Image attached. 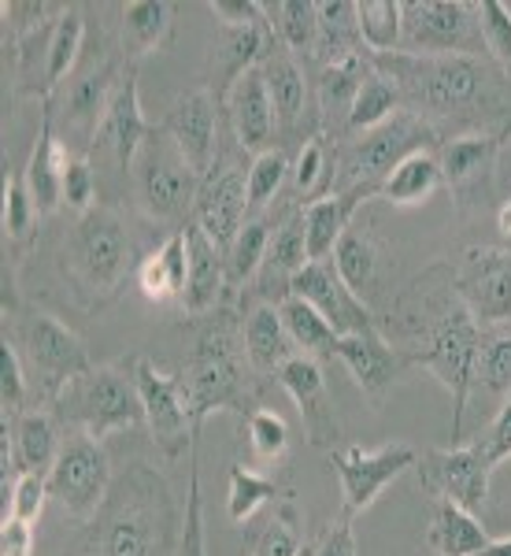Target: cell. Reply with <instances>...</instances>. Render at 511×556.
<instances>
[{
    "label": "cell",
    "mask_w": 511,
    "mask_h": 556,
    "mask_svg": "<svg viewBox=\"0 0 511 556\" xmlns=\"http://www.w3.org/2000/svg\"><path fill=\"white\" fill-rule=\"evenodd\" d=\"M471 445L482 453V460H486L493 471H497L504 460H511V393H508L504 405H500L497 416H493V424L478 434V442H471Z\"/></svg>",
    "instance_id": "obj_55"
},
{
    "label": "cell",
    "mask_w": 511,
    "mask_h": 556,
    "mask_svg": "<svg viewBox=\"0 0 511 556\" xmlns=\"http://www.w3.org/2000/svg\"><path fill=\"white\" fill-rule=\"evenodd\" d=\"M304 545V523L290 497L278 501L274 516L259 531L248 534V556H301Z\"/></svg>",
    "instance_id": "obj_43"
},
{
    "label": "cell",
    "mask_w": 511,
    "mask_h": 556,
    "mask_svg": "<svg viewBox=\"0 0 511 556\" xmlns=\"http://www.w3.org/2000/svg\"><path fill=\"white\" fill-rule=\"evenodd\" d=\"M38 219L41 212L30 197V186H26V172H12L4 178V238L12 245H23L38 230Z\"/></svg>",
    "instance_id": "obj_49"
},
{
    "label": "cell",
    "mask_w": 511,
    "mask_h": 556,
    "mask_svg": "<svg viewBox=\"0 0 511 556\" xmlns=\"http://www.w3.org/2000/svg\"><path fill=\"white\" fill-rule=\"evenodd\" d=\"M478 0H405L400 52L411 56H486Z\"/></svg>",
    "instance_id": "obj_10"
},
{
    "label": "cell",
    "mask_w": 511,
    "mask_h": 556,
    "mask_svg": "<svg viewBox=\"0 0 511 556\" xmlns=\"http://www.w3.org/2000/svg\"><path fill=\"white\" fill-rule=\"evenodd\" d=\"M278 312H282V323H285V330H290V338L301 356H311V361H334L341 334L319 316L316 308H311L308 301L285 298L278 304Z\"/></svg>",
    "instance_id": "obj_39"
},
{
    "label": "cell",
    "mask_w": 511,
    "mask_h": 556,
    "mask_svg": "<svg viewBox=\"0 0 511 556\" xmlns=\"http://www.w3.org/2000/svg\"><path fill=\"white\" fill-rule=\"evenodd\" d=\"M186 390H190V408L196 430L212 412H234L245 424L259 405V375L248 364L245 334H241V312L234 304H222L204 316L190 364L182 371Z\"/></svg>",
    "instance_id": "obj_4"
},
{
    "label": "cell",
    "mask_w": 511,
    "mask_h": 556,
    "mask_svg": "<svg viewBox=\"0 0 511 556\" xmlns=\"http://www.w3.org/2000/svg\"><path fill=\"white\" fill-rule=\"evenodd\" d=\"M212 15L219 20V26H248V23H264L267 12L259 0H212Z\"/></svg>",
    "instance_id": "obj_58"
},
{
    "label": "cell",
    "mask_w": 511,
    "mask_h": 556,
    "mask_svg": "<svg viewBox=\"0 0 511 556\" xmlns=\"http://www.w3.org/2000/svg\"><path fill=\"white\" fill-rule=\"evenodd\" d=\"M186 241H190V278H186L182 312L208 316L227 304L222 301L227 298V253L193 219L186 223Z\"/></svg>",
    "instance_id": "obj_27"
},
{
    "label": "cell",
    "mask_w": 511,
    "mask_h": 556,
    "mask_svg": "<svg viewBox=\"0 0 511 556\" xmlns=\"http://www.w3.org/2000/svg\"><path fill=\"white\" fill-rule=\"evenodd\" d=\"M442 146H445L442 127L405 108V112H397L389 123H382V127L337 141L334 160H330L327 193L367 190L379 197L382 182L397 172V164H405L416 152H434Z\"/></svg>",
    "instance_id": "obj_5"
},
{
    "label": "cell",
    "mask_w": 511,
    "mask_h": 556,
    "mask_svg": "<svg viewBox=\"0 0 511 556\" xmlns=\"http://www.w3.org/2000/svg\"><path fill=\"white\" fill-rule=\"evenodd\" d=\"M138 264L133 238L119 212L93 204L86 215H78L64 249V275L86 308H101L112 301L123 282L138 271Z\"/></svg>",
    "instance_id": "obj_6"
},
{
    "label": "cell",
    "mask_w": 511,
    "mask_h": 556,
    "mask_svg": "<svg viewBox=\"0 0 511 556\" xmlns=\"http://www.w3.org/2000/svg\"><path fill=\"white\" fill-rule=\"evenodd\" d=\"M274 379L293 397V405H297L308 442L316 445V450L334 453L341 442V424H337V408L327 390V379H322L319 361H311V356H293Z\"/></svg>",
    "instance_id": "obj_22"
},
{
    "label": "cell",
    "mask_w": 511,
    "mask_h": 556,
    "mask_svg": "<svg viewBox=\"0 0 511 556\" xmlns=\"http://www.w3.org/2000/svg\"><path fill=\"white\" fill-rule=\"evenodd\" d=\"M227 115H230V127H234V146L241 152H259L274 149V134H278V123H274V104H271V93H267V83H264V71L253 67L238 78L234 89L227 97Z\"/></svg>",
    "instance_id": "obj_26"
},
{
    "label": "cell",
    "mask_w": 511,
    "mask_h": 556,
    "mask_svg": "<svg viewBox=\"0 0 511 556\" xmlns=\"http://www.w3.org/2000/svg\"><path fill=\"white\" fill-rule=\"evenodd\" d=\"M474 386H486L489 393L508 397L511 393V330L486 327L474 361Z\"/></svg>",
    "instance_id": "obj_46"
},
{
    "label": "cell",
    "mask_w": 511,
    "mask_h": 556,
    "mask_svg": "<svg viewBox=\"0 0 511 556\" xmlns=\"http://www.w3.org/2000/svg\"><path fill=\"white\" fill-rule=\"evenodd\" d=\"M186 278H190V241H186V227L170 230L159 249L141 260L133 282L152 304H182L186 298Z\"/></svg>",
    "instance_id": "obj_31"
},
{
    "label": "cell",
    "mask_w": 511,
    "mask_h": 556,
    "mask_svg": "<svg viewBox=\"0 0 511 556\" xmlns=\"http://www.w3.org/2000/svg\"><path fill=\"white\" fill-rule=\"evenodd\" d=\"M319 4V41L311 60L322 67L341 64V60L363 56L367 45L360 38V20H356L353 0H316Z\"/></svg>",
    "instance_id": "obj_36"
},
{
    "label": "cell",
    "mask_w": 511,
    "mask_h": 556,
    "mask_svg": "<svg viewBox=\"0 0 511 556\" xmlns=\"http://www.w3.org/2000/svg\"><path fill=\"white\" fill-rule=\"evenodd\" d=\"M508 330H511V323H508Z\"/></svg>",
    "instance_id": "obj_63"
},
{
    "label": "cell",
    "mask_w": 511,
    "mask_h": 556,
    "mask_svg": "<svg viewBox=\"0 0 511 556\" xmlns=\"http://www.w3.org/2000/svg\"><path fill=\"white\" fill-rule=\"evenodd\" d=\"M419 464V453L405 442H389L382 450L367 453L360 445H348V450L330 453V468H334L341 482V513L360 516L374 501L382 497V490L389 486L397 475Z\"/></svg>",
    "instance_id": "obj_14"
},
{
    "label": "cell",
    "mask_w": 511,
    "mask_h": 556,
    "mask_svg": "<svg viewBox=\"0 0 511 556\" xmlns=\"http://www.w3.org/2000/svg\"><path fill=\"white\" fill-rule=\"evenodd\" d=\"M241 334H245L248 364H253L259 379L264 375H278L293 356H301L290 330H285L278 304H245V312H241Z\"/></svg>",
    "instance_id": "obj_30"
},
{
    "label": "cell",
    "mask_w": 511,
    "mask_h": 556,
    "mask_svg": "<svg viewBox=\"0 0 511 556\" xmlns=\"http://www.w3.org/2000/svg\"><path fill=\"white\" fill-rule=\"evenodd\" d=\"M152 123L141 115V97H138V64H127L119 86L112 93V104L104 112L101 134H97V146L112 152V160L119 164V172H133V160H138L141 146L152 138Z\"/></svg>",
    "instance_id": "obj_24"
},
{
    "label": "cell",
    "mask_w": 511,
    "mask_h": 556,
    "mask_svg": "<svg viewBox=\"0 0 511 556\" xmlns=\"http://www.w3.org/2000/svg\"><path fill=\"white\" fill-rule=\"evenodd\" d=\"M356 20H360V38L371 56L400 52V38H405V4L400 0H363L356 4Z\"/></svg>",
    "instance_id": "obj_44"
},
{
    "label": "cell",
    "mask_w": 511,
    "mask_h": 556,
    "mask_svg": "<svg viewBox=\"0 0 511 556\" xmlns=\"http://www.w3.org/2000/svg\"><path fill=\"white\" fill-rule=\"evenodd\" d=\"M330 260H334L337 275L345 278L348 290H353L367 308L385 293V282H389V271H393L389 249L382 245V238L374 235L371 223H363L360 215H356L353 227L341 235Z\"/></svg>",
    "instance_id": "obj_23"
},
{
    "label": "cell",
    "mask_w": 511,
    "mask_h": 556,
    "mask_svg": "<svg viewBox=\"0 0 511 556\" xmlns=\"http://www.w3.org/2000/svg\"><path fill=\"white\" fill-rule=\"evenodd\" d=\"M82 41H86V20L82 8L67 4V12L60 15L56 30L49 38V56H44V78H41V101H52L56 86L75 71L78 56H82Z\"/></svg>",
    "instance_id": "obj_38"
},
{
    "label": "cell",
    "mask_w": 511,
    "mask_h": 556,
    "mask_svg": "<svg viewBox=\"0 0 511 556\" xmlns=\"http://www.w3.org/2000/svg\"><path fill=\"white\" fill-rule=\"evenodd\" d=\"M182 523L186 513L164 475L133 460L115 475L101 513L82 523L64 556H178Z\"/></svg>",
    "instance_id": "obj_3"
},
{
    "label": "cell",
    "mask_w": 511,
    "mask_h": 556,
    "mask_svg": "<svg viewBox=\"0 0 511 556\" xmlns=\"http://www.w3.org/2000/svg\"><path fill=\"white\" fill-rule=\"evenodd\" d=\"M308 264L311 260L308 238H304V201H290L278 215L267 256L259 264L253 286L241 293V304H282L285 298H293V278Z\"/></svg>",
    "instance_id": "obj_15"
},
{
    "label": "cell",
    "mask_w": 511,
    "mask_h": 556,
    "mask_svg": "<svg viewBox=\"0 0 511 556\" xmlns=\"http://www.w3.org/2000/svg\"><path fill=\"white\" fill-rule=\"evenodd\" d=\"M112 482H115V475H112V460H107L104 445L97 442V438L71 430L64 450H60L56 464H52V471H49L52 501H56L71 519L89 523V519L101 513Z\"/></svg>",
    "instance_id": "obj_12"
},
{
    "label": "cell",
    "mask_w": 511,
    "mask_h": 556,
    "mask_svg": "<svg viewBox=\"0 0 511 556\" xmlns=\"http://www.w3.org/2000/svg\"><path fill=\"white\" fill-rule=\"evenodd\" d=\"M397 112H405V101H400L397 86H393L389 78H385L382 71L374 67V60H371V71H367L360 93H356V101H353V112H348L345 134H348V138H356V134H367V130L382 127V123H389Z\"/></svg>",
    "instance_id": "obj_42"
},
{
    "label": "cell",
    "mask_w": 511,
    "mask_h": 556,
    "mask_svg": "<svg viewBox=\"0 0 511 556\" xmlns=\"http://www.w3.org/2000/svg\"><path fill=\"white\" fill-rule=\"evenodd\" d=\"M49 497L52 493H49V479H44V475H20L12 486V497L4 501V519L12 516V519H23V523H34V519L44 513Z\"/></svg>",
    "instance_id": "obj_54"
},
{
    "label": "cell",
    "mask_w": 511,
    "mask_h": 556,
    "mask_svg": "<svg viewBox=\"0 0 511 556\" xmlns=\"http://www.w3.org/2000/svg\"><path fill=\"white\" fill-rule=\"evenodd\" d=\"M282 49V41L274 38L271 23H248V26H219V38L212 41L208 52V86L215 101L227 104L230 89L245 71L264 64L271 52Z\"/></svg>",
    "instance_id": "obj_21"
},
{
    "label": "cell",
    "mask_w": 511,
    "mask_h": 556,
    "mask_svg": "<svg viewBox=\"0 0 511 556\" xmlns=\"http://www.w3.org/2000/svg\"><path fill=\"white\" fill-rule=\"evenodd\" d=\"M511 134L504 130H471L445 138V146L437 149V164H442L445 186L452 190L456 201L468 208L478 204L482 197L493 193V178H497V160L500 149Z\"/></svg>",
    "instance_id": "obj_18"
},
{
    "label": "cell",
    "mask_w": 511,
    "mask_h": 556,
    "mask_svg": "<svg viewBox=\"0 0 511 556\" xmlns=\"http://www.w3.org/2000/svg\"><path fill=\"white\" fill-rule=\"evenodd\" d=\"M419 486L434 501H452V505L468 508V513H486L489 505V475L493 468L482 460L474 445L460 450H430L416 464Z\"/></svg>",
    "instance_id": "obj_16"
},
{
    "label": "cell",
    "mask_w": 511,
    "mask_h": 556,
    "mask_svg": "<svg viewBox=\"0 0 511 556\" xmlns=\"http://www.w3.org/2000/svg\"><path fill=\"white\" fill-rule=\"evenodd\" d=\"M93 193H97V178H93L89 160L71 156L67 175H64V204L67 208H75L78 215H86L89 208H93Z\"/></svg>",
    "instance_id": "obj_56"
},
{
    "label": "cell",
    "mask_w": 511,
    "mask_h": 556,
    "mask_svg": "<svg viewBox=\"0 0 511 556\" xmlns=\"http://www.w3.org/2000/svg\"><path fill=\"white\" fill-rule=\"evenodd\" d=\"M133 193H138V204L149 219L178 223V227L193 219L201 175L164 127L152 130V138L133 160Z\"/></svg>",
    "instance_id": "obj_9"
},
{
    "label": "cell",
    "mask_w": 511,
    "mask_h": 556,
    "mask_svg": "<svg viewBox=\"0 0 511 556\" xmlns=\"http://www.w3.org/2000/svg\"><path fill=\"white\" fill-rule=\"evenodd\" d=\"M301 556H311V549H304V553H301Z\"/></svg>",
    "instance_id": "obj_62"
},
{
    "label": "cell",
    "mask_w": 511,
    "mask_h": 556,
    "mask_svg": "<svg viewBox=\"0 0 511 556\" xmlns=\"http://www.w3.org/2000/svg\"><path fill=\"white\" fill-rule=\"evenodd\" d=\"M456 290L482 327H508L511 323V253L489 245H474L460 256Z\"/></svg>",
    "instance_id": "obj_17"
},
{
    "label": "cell",
    "mask_w": 511,
    "mask_h": 556,
    "mask_svg": "<svg viewBox=\"0 0 511 556\" xmlns=\"http://www.w3.org/2000/svg\"><path fill=\"white\" fill-rule=\"evenodd\" d=\"M241 427H245L248 450H253L259 464H278L285 453H290V427H285V419L278 416V412L256 408Z\"/></svg>",
    "instance_id": "obj_50"
},
{
    "label": "cell",
    "mask_w": 511,
    "mask_h": 556,
    "mask_svg": "<svg viewBox=\"0 0 511 556\" xmlns=\"http://www.w3.org/2000/svg\"><path fill=\"white\" fill-rule=\"evenodd\" d=\"M474 556H511V538H497V542H493V538H489L486 549L474 553Z\"/></svg>",
    "instance_id": "obj_60"
},
{
    "label": "cell",
    "mask_w": 511,
    "mask_h": 556,
    "mask_svg": "<svg viewBox=\"0 0 511 556\" xmlns=\"http://www.w3.org/2000/svg\"><path fill=\"white\" fill-rule=\"evenodd\" d=\"M0 556H34V527L8 516L0 523Z\"/></svg>",
    "instance_id": "obj_59"
},
{
    "label": "cell",
    "mask_w": 511,
    "mask_h": 556,
    "mask_svg": "<svg viewBox=\"0 0 511 556\" xmlns=\"http://www.w3.org/2000/svg\"><path fill=\"white\" fill-rule=\"evenodd\" d=\"M374 67L397 86L408 112L430 123L511 134V75L489 56H411L382 52Z\"/></svg>",
    "instance_id": "obj_2"
},
{
    "label": "cell",
    "mask_w": 511,
    "mask_h": 556,
    "mask_svg": "<svg viewBox=\"0 0 511 556\" xmlns=\"http://www.w3.org/2000/svg\"><path fill=\"white\" fill-rule=\"evenodd\" d=\"M248 219V167L234 152L215 156L212 172L201 178V193L193 204V223L227 253L234 245L238 230Z\"/></svg>",
    "instance_id": "obj_13"
},
{
    "label": "cell",
    "mask_w": 511,
    "mask_h": 556,
    "mask_svg": "<svg viewBox=\"0 0 511 556\" xmlns=\"http://www.w3.org/2000/svg\"><path fill=\"white\" fill-rule=\"evenodd\" d=\"M267 23H271L274 38L293 56H308L316 52L319 41V4L316 0H278V4H264Z\"/></svg>",
    "instance_id": "obj_40"
},
{
    "label": "cell",
    "mask_w": 511,
    "mask_h": 556,
    "mask_svg": "<svg viewBox=\"0 0 511 556\" xmlns=\"http://www.w3.org/2000/svg\"><path fill=\"white\" fill-rule=\"evenodd\" d=\"M130 371L138 382L141 405H145V427L156 442V450L164 460H178L186 450H193L201 430H196L193 408H190V390H186L182 375L159 371V364L152 356H130Z\"/></svg>",
    "instance_id": "obj_11"
},
{
    "label": "cell",
    "mask_w": 511,
    "mask_h": 556,
    "mask_svg": "<svg viewBox=\"0 0 511 556\" xmlns=\"http://www.w3.org/2000/svg\"><path fill=\"white\" fill-rule=\"evenodd\" d=\"M367 201H374V193L367 190H348V193H327L304 204V238H308V260H330L337 249L341 235L353 227V219L360 215Z\"/></svg>",
    "instance_id": "obj_32"
},
{
    "label": "cell",
    "mask_w": 511,
    "mask_h": 556,
    "mask_svg": "<svg viewBox=\"0 0 511 556\" xmlns=\"http://www.w3.org/2000/svg\"><path fill=\"white\" fill-rule=\"evenodd\" d=\"M327 134H311L304 138V146L297 152V164H293V190L304 201H316V197H327V186H330V160L334 152L327 149Z\"/></svg>",
    "instance_id": "obj_48"
},
{
    "label": "cell",
    "mask_w": 511,
    "mask_h": 556,
    "mask_svg": "<svg viewBox=\"0 0 511 556\" xmlns=\"http://www.w3.org/2000/svg\"><path fill=\"white\" fill-rule=\"evenodd\" d=\"M426 545L437 556H474L489 545V534L482 519L468 508L452 505V501H434L430 505Z\"/></svg>",
    "instance_id": "obj_35"
},
{
    "label": "cell",
    "mask_w": 511,
    "mask_h": 556,
    "mask_svg": "<svg viewBox=\"0 0 511 556\" xmlns=\"http://www.w3.org/2000/svg\"><path fill=\"white\" fill-rule=\"evenodd\" d=\"M175 4H167V0H130V4H123V49L119 56L130 60V64H138L141 56H149V52L164 49L175 38Z\"/></svg>",
    "instance_id": "obj_34"
},
{
    "label": "cell",
    "mask_w": 511,
    "mask_h": 556,
    "mask_svg": "<svg viewBox=\"0 0 511 556\" xmlns=\"http://www.w3.org/2000/svg\"><path fill=\"white\" fill-rule=\"evenodd\" d=\"M478 23L486 56L511 75V8L500 0H478Z\"/></svg>",
    "instance_id": "obj_51"
},
{
    "label": "cell",
    "mask_w": 511,
    "mask_h": 556,
    "mask_svg": "<svg viewBox=\"0 0 511 556\" xmlns=\"http://www.w3.org/2000/svg\"><path fill=\"white\" fill-rule=\"evenodd\" d=\"M278 482L267 479V475H259L253 468H245V464H234L230 468V493H227V516L234 519V523H248L259 508L271 505L278 497Z\"/></svg>",
    "instance_id": "obj_45"
},
{
    "label": "cell",
    "mask_w": 511,
    "mask_h": 556,
    "mask_svg": "<svg viewBox=\"0 0 511 556\" xmlns=\"http://www.w3.org/2000/svg\"><path fill=\"white\" fill-rule=\"evenodd\" d=\"M497 230H500V235H508V238H511V201L497 212Z\"/></svg>",
    "instance_id": "obj_61"
},
{
    "label": "cell",
    "mask_w": 511,
    "mask_h": 556,
    "mask_svg": "<svg viewBox=\"0 0 511 556\" xmlns=\"http://www.w3.org/2000/svg\"><path fill=\"white\" fill-rule=\"evenodd\" d=\"M356 516L337 513L327 523V531L316 545H311V556H356Z\"/></svg>",
    "instance_id": "obj_57"
},
{
    "label": "cell",
    "mask_w": 511,
    "mask_h": 556,
    "mask_svg": "<svg viewBox=\"0 0 511 556\" xmlns=\"http://www.w3.org/2000/svg\"><path fill=\"white\" fill-rule=\"evenodd\" d=\"M293 298L308 301L341 338L367 334V330H379V319L367 304L356 298L345 286V278L337 275L334 260H311L304 271L293 278Z\"/></svg>",
    "instance_id": "obj_19"
},
{
    "label": "cell",
    "mask_w": 511,
    "mask_h": 556,
    "mask_svg": "<svg viewBox=\"0 0 511 556\" xmlns=\"http://www.w3.org/2000/svg\"><path fill=\"white\" fill-rule=\"evenodd\" d=\"M219 112L222 104L215 101L208 86H196L178 93L167 108L164 130L175 138L182 156L196 167V175H208L215 156H219Z\"/></svg>",
    "instance_id": "obj_20"
},
{
    "label": "cell",
    "mask_w": 511,
    "mask_h": 556,
    "mask_svg": "<svg viewBox=\"0 0 511 556\" xmlns=\"http://www.w3.org/2000/svg\"><path fill=\"white\" fill-rule=\"evenodd\" d=\"M127 64L130 60H123V56H107V60H101V64L86 67L82 75H78V83H71L67 101H64L71 130H78L82 138L97 141L101 123H104V112H107V104H112V93H115V86H119Z\"/></svg>",
    "instance_id": "obj_29"
},
{
    "label": "cell",
    "mask_w": 511,
    "mask_h": 556,
    "mask_svg": "<svg viewBox=\"0 0 511 556\" xmlns=\"http://www.w3.org/2000/svg\"><path fill=\"white\" fill-rule=\"evenodd\" d=\"M259 71H264L267 93H271V104H274L278 134H282V138L301 134L304 108H308V75H304V67L297 64V56H293L290 49H278L259 64Z\"/></svg>",
    "instance_id": "obj_33"
},
{
    "label": "cell",
    "mask_w": 511,
    "mask_h": 556,
    "mask_svg": "<svg viewBox=\"0 0 511 556\" xmlns=\"http://www.w3.org/2000/svg\"><path fill=\"white\" fill-rule=\"evenodd\" d=\"M445 186L442 164H437V152H416L405 164H397V172L382 182L379 197L389 204H423L426 197H434Z\"/></svg>",
    "instance_id": "obj_41"
},
{
    "label": "cell",
    "mask_w": 511,
    "mask_h": 556,
    "mask_svg": "<svg viewBox=\"0 0 511 556\" xmlns=\"http://www.w3.org/2000/svg\"><path fill=\"white\" fill-rule=\"evenodd\" d=\"M178 556H208V542H204V501H201V460H196V445L190 450V497H186L182 549H178Z\"/></svg>",
    "instance_id": "obj_53"
},
{
    "label": "cell",
    "mask_w": 511,
    "mask_h": 556,
    "mask_svg": "<svg viewBox=\"0 0 511 556\" xmlns=\"http://www.w3.org/2000/svg\"><path fill=\"white\" fill-rule=\"evenodd\" d=\"M278 215H282V212H274V208H267L259 215H248L245 227L238 230L234 245L227 249V293H238V298H241V293L253 286L259 264H264V256H267V245H271Z\"/></svg>",
    "instance_id": "obj_37"
},
{
    "label": "cell",
    "mask_w": 511,
    "mask_h": 556,
    "mask_svg": "<svg viewBox=\"0 0 511 556\" xmlns=\"http://www.w3.org/2000/svg\"><path fill=\"white\" fill-rule=\"evenodd\" d=\"M290 175H293V167L282 149H267V152H259V156H253V164H248V215L271 208Z\"/></svg>",
    "instance_id": "obj_47"
},
{
    "label": "cell",
    "mask_w": 511,
    "mask_h": 556,
    "mask_svg": "<svg viewBox=\"0 0 511 556\" xmlns=\"http://www.w3.org/2000/svg\"><path fill=\"white\" fill-rule=\"evenodd\" d=\"M67 149L56 138V112L52 101H41V127H38V146L30 152V164H26V186L38 204L41 215H52L64 204V175H67Z\"/></svg>",
    "instance_id": "obj_28"
},
{
    "label": "cell",
    "mask_w": 511,
    "mask_h": 556,
    "mask_svg": "<svg viewBox=\"0 0 511 556\" xmlns=\"http://www.w3.org/2000/svg\"><path fill=\"white\" fill-rule=\"evenodd\" d=\"M52 416L60 419V427L104 442V438L145 424V405H141L130 364H107L89 367L86 375L71 379L52 401Z\"/></svg>",
    "instance_id": "obj_7"
},
{
    "label": "cell",
    "mask_w": 511,
    "mask_h": 556,
    "mask_svg": "<svg viewBox=\"0 0 511 556\" xmlns=\"http://www.w3.org/2000/svg\"><path fill=\"white\" fill-rule=\"evenodd\" d=\"M4 342L15 345V353L23 356L26 379L38 386L34 408H52L60 390L93 367L82 338L49 312H4Z\"/></svg>",
    "instance_id": "obj_8"
},
{
    "label": "cell",
    "mask_w": 511,
    "mask_h": 556,
    "mask_svg": "<svg viewBox=\"0 0 511 556\" xmlns=\"http://www.w3.org/2000/svg\"><path fill=\"white\" fill-rule=\"evenodd\" d=\"M389 327L400 334L411 367H426L437 382L452 393V438L463 434V412L474 386L482 327L456 290V267L434 264L393 301Z\"/></svg>",
    "instance_id": "obj_1"
},
{
    "label": "cell",
    "mask_w": 511,
    "mask_h": 556,
    "mask_svg": "<svg viewBox=\"0 0 511 556\" xmlns=\"http://www.w3.org/2000/svg\"><path fill=\"white\" fill-rule=\"evenodd\" d=\"M30 379H26L23 356L15 353V345L0 349V401H4V416H20V412L30 408Z\"/></svg>",
    "instance_id": "obj_52"
},
{
    "label": "cell",
    "mask_w": 511,
    "mask_h": 556,
    "mask_svg": "<svg viewBox=\"0 0 511 556\" xmlns=\"http://www.w3.org/2000/svg\"><path fill=\"white\" fill-rule=\"evenodd\" d=\"M337 361L348 367V375L356 379V386L367 393L371 401H382L393 390V382L408 371V356L379 330H367V334L341 338L337 345Z\"/></svg>",
    "instance_id": "obj_25"
}]
</instances>
